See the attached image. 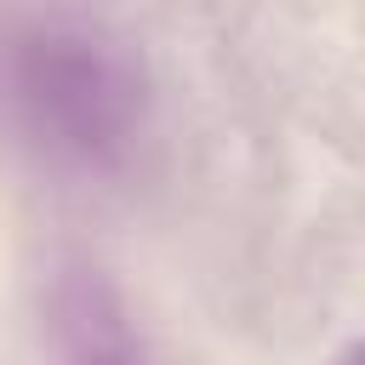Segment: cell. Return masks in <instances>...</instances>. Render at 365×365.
<instances>
[{
    "label": "cell",
    "mask_w": 365,
    "mask_h": 365,
    "mask_svg": "<svg viewBox=\"0 0 365 365\" xmlns=\"http://www.w3.org/2000/svg\"><path fill=\"white\" fill-rule=\"evenodd\" d=\"M0 103L57 160L114 165L143 131L137 63L80 23H23L0 46Z\"/></svg>",
    "instance_id": "1"
}]
</instances>
